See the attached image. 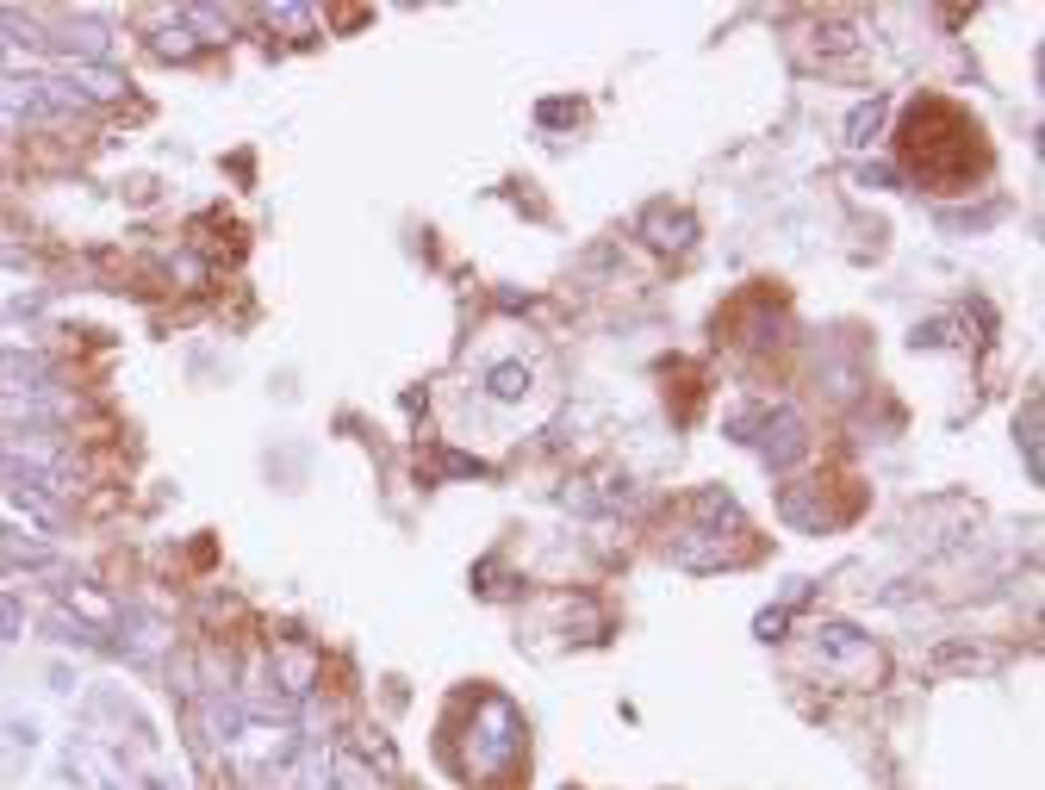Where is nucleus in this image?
<instances>
[{
  "label": "nucleus",
  "mask_w": 1045,
  "mask_h": 790,
  "mask_svg": "<svg viewBox=\"0 0 1045 790\" xmlns=\"http://www.w3.org/2000/svg\"><path fill=\"white\" fill-rule=\"evenodd\" d=\"M815 654H822L834 672H846L853 685L884 679V654H877V641L859 635V629H846V622H822V629H815Z\"/></svg>",
  "instance_id": "obj_1"
},
{
  "label": "nucleus",
  "mask_w": 1045,
  "mask_h": 790,
  "mask_svg": "<svg viewBox=\"0 0 1045 790\" xmlns=\"http://www.w3.org/2000/svg\"><path fill=\"white\" fill-rule=\"evenodd\" d=\"M760 448H765V460H772V467H791V460H803V448H809L803 417H797V412H772V417H765Z\"/></svg>",
  "instance_id": "obj_2"
},
{
  "label": "nucleus",
  "mask_w": 1045,
  "mask_h": 790,
  "mask_svg": "<svg viewBox=\"0 0 1045 790\" xmlns=\"http://www.w3.org/2000/svg\"><path fill=\"white\" fill-rule=\"evenodd\" d=\"M641 231H648V243H660V250H684V243L697 237V224H691V212H679V206H666V200H653V206L641 212Z\"/></svg>",
  "instance_id": "obj_3"
},
{
  "label": "nucleus",
  "mask_w": 1045,
  "mask_h": 790,
  "mask_svg": "<svg viewBox=\"0 0 1045 790\" xmlns=\"http://www.w3.org/2000/svg\"><path fill=\"white\" fill-rule=\"evenodd\" d=\"M50 379L44 355H32V348H0V393H38Z\"/></svg>",
  "instance_id": "obj_4"
},
{
  "label": "nucleus",
  "mask_w": 1045,
  "mask_h": 790,
  "mask_svg": "<svg viewBox=\"0 0 1045 790\" xmlns=\"http://www.w3.org/2000/svg\"><path fill=\"white\" fill-rule=\"evenodd\" d=\"M927 660H934L940 672H952V666H958V672H977V666H990V654H983V648H965V641H940Z\"/></svg>",
  "instance_id": "obj_5"
},
{
  "label": "nucleus",
  "mask_w": 1045,
  "mask_h": 790,
  "mask_svg": "<svg viewBox=\"0 0 1045 790\" xmlns=\"http://www.w3.org/2000/svg\"><path fill=\"white\" fill-rule=\"evenodd\" d=\"M877 125H884V100H865V107H853V119H846V143H853V150H865V143L877 138Z\"/></svg>",
  "instance_id": "obj_6"
},
{
  "label": "nucleus",
  "mask_w": 1045,
  "mask_h": 790,
  "mask_svg": "<svg viewBox=\"0 0 1045 790\" xmlns=\"http://www.w3.org/2000/svg\"><path fill=\"white\" fill-rule=\"evenodd\" d=\"M491 393H498V398H522V393H529V367H517V362L491 367Z\"/></svg>",
  "instance_id": "obj_7"
},
{
  "label": "nucleus",
  "mask_w": 1045,
  "mask_h": 790,
  "mask_svg": "<svg viewBox=\"0 0 1045 790\" xmlns=\"http://www.w3.org/2000/svg\"><path fill=\"white\" fill-rule=\"evenodd\" d=\"M1014 429H1021V448H1027V474L1039 479V398L1027 405V417H1021Z\"/></svg>",
  "instance_id": "obj_8"
},
{
  "label": "nucleus",
  "mask_w": 1045,
  "mask_h": 790,
  "mask_svg": "<svg viewBox=\"0 0 1045 790\" xmlns=\"http://www.w3.org/2000/svg\"><path fill=\"white\" fill-rule=\"evenodd\" d=\"M0 560H50L44 541H19V529H7V541H0Z\"/></svg>",
  "instance_id": "obj_9"
},
{
  "label": "nucleus",
  "mask_w": 1045,
  "mask_h": 790,
  "mask_svg": "<svg viewBox=\"0 0 1045 790\" xmlns=\"http://www.w3.org/2000/svg\"><path fill=\"white\" fill-rule=\"evenodd\" d=\"M336 790H374V784H367V772L355 759H336Z\"/></svg>",
  "instance_id": "obj_10"
},
{
  "label": "nucleus",
  "mask_w": 1045,
  "mask_h": 790,
  "mask_svg": "<svg viewBox=\"0 0 1045 790\" xmlns=\"http://www.w3.org/2000/svg\"><path fill=\"white\" fill-rule=\"evenodd\" d=\"M579 119V100H548L541 107V125H572Z\"/></svg>",
  "instance_id": "obj_11"
},
{
  "label": "nucleus",
  "mask_w": 1045,
  "mask_h": 790,
  "mask_svg": "<svg viewBox=\"0 0 1045 790\" xmlns=\"http://www.w3.org/2000/svg\"><path fill=\"white\" fill-rule=\"evenodd\" d=\"M0 635H19V604L0 598Z\"/></svg>",
  "instance_id": "obj_12"
}]
</instances>
